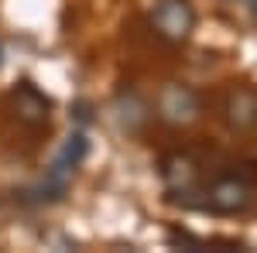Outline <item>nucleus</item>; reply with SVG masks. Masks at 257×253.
I'll use <instances>...</instances> for the list:
<instances>
[{"instance_id": "obj_9", "label": "nucleus", "mask_w": 257, "mask_h": 253, "mask_svg": "<svg viewBox=\"0 0 257 253\" xmlns=\"http://www.w3.org/2000/svg\"><path fill=\"white\" fill-rule=\"evenodd\" d=\"M0 62H4V48H0Z\"/></svg>"}, {"instance_id": "obj_1", "label": "nucleus", "mask_w": 257, "mask_h": 253, "mask_svg": "<svg viewBox=\"0 0 257 253\" xmlns=\"http://www.w3.org/2000/svg\"><path fill=\"white\" fill-rule=\"evenodd\" d=\"M254 192H257V164H233V171L216 175L209 185H202L185 209H202V212H216V215H233L254 205Z\"/></svg>"}, {"instance_id": "obj_3", "label": "nucleus", "mask_w": 257, "mask_h": 253, "mask_svg": "<svg viewBox=\"0 0 257 253\" xmlns=\"http://www.w3.org/2000/svg\"><path fill=\"white\" fill-rule=\"evenodd\" d=\"M148 21H151V31L158 38L172 41V45H182L196 31V7L189 0H158L151 7V18Z\"/></svg>"}, {"instance_id": "obj_5", "label": "nucleus", "mask_w": 257, "mask_h": 253, "mask_svg": "<svg viewBox=\"0 0 257 253\" xmlns=\"http://www.w3.org/2000/svg\"><path fill=\"white\" fill-rule=\"evenodd\" d=\"M161 181H165L168 198L185 205L202 188V168H199L196 157H189V154H168V157H161Z\"/></svg>"}, {"instance_id": "obj_2", "label": "nucleus", "mask_w": 257, "mask_h": 253, "mask_svg": "<svg viewBox=\"0 0 257 253\" xmlns=\"http://www.w3.org/2000/svg\"><path fill=\"white\" fill-rule=\"evenodd\" d=\"M86 151H89V140H86V134H82V130H76V134L62 144V151L55 154V161L48 164L45 178H41L35 188H28V192H24V202H31V205L59 202L62 195L69 192V181H72V175H76V168L82 164Z\"/></svg>"}, {"instance_id": "obj_4", "label": "nucleus", "mask_w": 257, "mask_h": 253, "mask_svg": "<svg viewBox=\"0 0 257 253\" xmlns=\"http://www.w3.org/2000/svg\"><path fill=\"white\" fill-rule=\"evenodd\" d=\"M155 110L158 120L172 123V127H189L202 117V99L192 86H182V82H168L161 86L158 99H155Z\"/></svg>"}, {"instance_id": "obj_8", "label": "nucleus", "mask_w": 257, "mask_h": 253, "mask_svg": "<svg viewBox=\"0 0 257 253\" xmlns=\"http://www.w3.org/2000/svg\"><path fill=\"white\" fill-rule=\"evenodd\" d=\"M240 4H247V7H250V11L257 14V0H240Z\"/></svg>"}, {"instance_id": "obj_6", "label": "nucleus", "mask_w": 257, "mask_h": 253, "mask_svg": "<svg viewBox=\"0 0 257 253\" xmlns=\"http://www.w3.org/2000/svg\"><path fill=\"white\" fill-rule=\"evenodd\" d=\"M219 117L230 130H257V89L247 82H233L219 96Z\"/></svg>"}, {"instance_id": "obj_7", "label": "nucleus", "mask_w": 257, "mask_h": 253, "mask_svg": "<svg viewBox=\"0 0 257 253\" xmlns=\"http://www.w3.org/2000/svg\"><path fill=\"white\" fill-rule=\"evenodd\" d=\"M11 110L21 123L28 127H45L48 117H52V99L41 93L35 82H21L11 89Z\"/></svg>"}]
</instances>
